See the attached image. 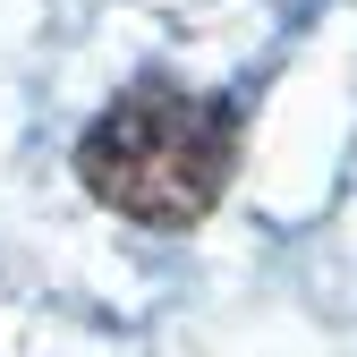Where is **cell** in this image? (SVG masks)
<instances>
[{
	"instance_id": "cell-1",
	"label": "cell",
	"mask_w": 357,
	"mask_h": 357,
	"mask_svg": "<svg viewBox=\"0 0 357 357\" xmlns=\"http://www.w3.org/2000/svg\"><path fill=\"white\" fill-rule=\"evenodd\" d=\"M238 170V102L196 94L178 77H137L111 111L77 137V178L85 196L111 204L137 230H188L221 204Z\"/></svg>"
}]
</instances>
